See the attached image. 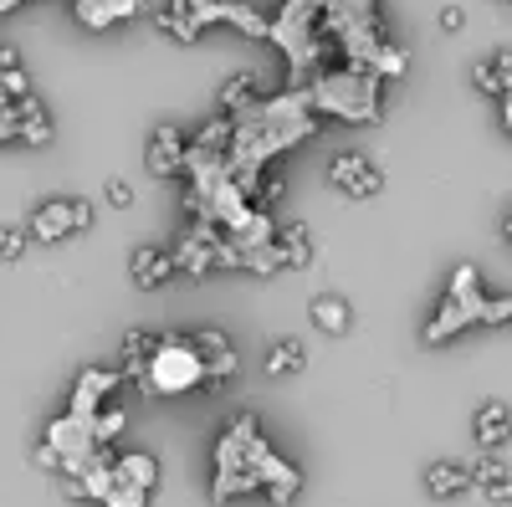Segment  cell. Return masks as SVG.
Segmentation results:
<instances>
[{
	"instance_id": "1",
	"label": "cell",
	"mask_w": 512,
	"mask_h": 507,
	"mask_svg": "<svg viewBox=\"0 0 512 507\" xmlns=\"http://www.w3.org/2000/svg\"><path fill=\"white\" fill-rule=\"evenodd\" d=\"M313 98H318V108L349 118V123H374L379 118V72H369V67L333 72V77H323V88Z\"/></svg>"
},
{
	"instance_id": "2",
	"label": "cell",
	"mask_w": 512,
	"mask_h": 507,
	"mask_svg": "<svg viewBox=\"0 0 512 507\" xmlns=\"http://www.w3.org/2000/svg\"><path fill=\"white\" fill-rule=\"evenodd\" d=\"M144 364H149L154 390H164V395L190 390V385H200V379H205L195 344H180V338H164V344H154V354H149Z\"/></svg>"
},
{
	"instance_id": "3",
	"label": "cell",
	"mask_w": 512,
	"mask_h": 507,
	"mask_svg": "<svg viewBox=\"0 0 512 507\" xmlns=\"http://www.w3.org/2000/svg\"><path fill=\"white\" fill-rule=\"evenodd\" d=\"M88 226H93V205L88 200H52V205H41L31 216V236L36 241H62V236L88 231Z\"/></svg>"
},
{
	"instance_id": "4",
	"label": "cell",
	"mask_w": 512,
	"mask_h": 507,
	"mask_svg": "<svg viewBox=\"0 0 512 507\" xmlns=\"http://www.w3.org/2000/svg\"><path fill=\"white\" fill-rule=\"evenodd\" d=\"M328 180L344 190V195H354V200H369L384 180H379V169L364 159V154H338L333 164H328Z\"/></svg>"
},
{
	"instance_id": "5",
	"label": "cell",
	"mask_w": 512,
	"mask_h": 507,
	"mask_svg": "<svg viewBox=\"0 0 512 507\" xmlns=\"http://www.w3.org/2000/svg\"><path fill=\"white\" fill-rule=\"evenodd\" d=\"M180 164H185V139L175 123H164V129H154V149H149V169L154 175H180Z\"/></svg>"
},
{
	"instance_id": "6",
	"label": "cell",
	"mask_w": 512,
	"mask_h": 507,
	"mask_svg": "<svg viewBox=\"0 0 512 507\" xmlns=\"http://www.w3.org/2000/svg\"><path fill=\"white\" fill-rule=\"evenodd\" d=\"M175 272H180V262L169 257V251H154V246L134 251V282H139V287H164Z\"/></svg>"
},
{
	"instance_id": "7",
	"label": "cell",
	"mask_w": 512,
	"mask_h": 507,
	"mask_svg": "<svg viewBox=\"0 0 512 507\" xmlns=\"http://www.w3.org/2000/svg\"><path fill=\"white\" fill-rule=\"evenodd\" d=\"M507 436H512V415H507V405H497V400L482 405V410H477V441H482L487 451H497Z\"/></svg>"
},
{
	"instance_id": "8",
	"label": "cell",
	"mask_w": 512,
	"mask_h": 507,
	"mask_svg": "<svg viewBox=\"0 0 512 507\" xmlns=\"http://www.w3.org/2000/svg\"><path fill=\"white\" fill-rule=\"evenodd\" d=\"M11 113H16V139H26V144H41L52 134V123H47V113H41V103L36 98H21V103H11Z\"/></svg>"
},
{
	"instance_id": "9",
	"label": "cell",
	"mask_w": 512,
	"mask_h": 507,
	"mask_svg": "<svg viewBox=\"0 0 512 507\" xmlns=\"http://www.w3.org/2000/svg\"><path fill=\"white\" fill-rule=\"evenodd\" d=\"M466 487H472V472L451 467V461H436V467L425 472V492H431V497H456V492H466Z\"/></svg>"
},
{
	"instance_id": "10",
	"label": "cell",
	"mask_w": 512,
	"mask_h": 507,
	"mask_svg": "<svg viewBox=\"0 0 512 507\" xmlns=\"http://www.w3.org/2000/svg\"><path fill=\"white\" fill-rule=\"evenodd\" d=\"M303 364H308V349L297 344V338H282V344L267 354V374H297Z\"/></svg>"
},
{
	"instance_id": "11",
	"label": "cell",
	"mask_w": 512,
	"mask_h": 507,
	"mask_svg": "<svg viewBox=\"0 0 512 507\" xmlns=\"http://www.w3.org/2000/svg\"><path fill=\"white\" fill-rule=\"evenodd\" d=\"M313 323L323 333H344L349 328V303H338V298H318L313 303Z\"/></svg>"
},
{
	"instance_id": "12",
	"label": "cell",
	"mask_w": 512,
	"mask_h": 507,
	"mask_svg": "<svg viewBox=\"0 0 512 507\" xmlns=\"http://www.w3.org/2000/svg\"><path fill=\"white\" fill-rule=\"evenodd\" d=\"M277 251H282V267H292V262H308V257H313L308 231H303V226H287V231H282V241H277Z\"/></svg>"
},
{
	"instance_id": "13",
	"label": "cell",
	"mask_w": 512,
	"mask_h": 507,
	"mask_svg": "<svg viewBox=\"0 0 512 507\" xmlns=\"http://www.w3.org/2000/svg\"><path fill=\"white\" fill-rule=\"evenodd\" d=\"M118 472H123V482H134V487H144V492L159 482V477H154V472H159V467H154V456H144V451H139V456H123V467H118Z\"/></svg>"
},
{
	"instance_id": "14",
	"label": "cell",
	"mask_w": 512,
	"mask_h": 507,
	"mask_svg": "<svg viewBox=\"0 0 512 507\" xmlns=\"http://www.w3.org/2000/svg\"><path fill=\"white\" fill-rule=\"evenodd\" d=\"M251 93H256V72H236V77L226 82V93H221V108H241Z\"/></svg>"
},
{
	"instance_id": "15",
	"label": "cell",
	"mask_w": 512,
	"mask_h": 507,
	"mask_svg": "<svg viewBox=\"0 0 512 507\" xmlns=\"http://www.w3.org/2000/svg\"><path fill=\"white\" fill-rule=\"evenodd\" d=\"M21 251H26V231H21V226H0V257L16 262Z\"/></svg>"
},
{
	"instance_id": "16",
	"label": "cell",
	"mask_w": 512,
	"mask_h": 507,
	"mask_svg": "<svg viewBox=\"0 0 512 507\" xmlns=\"http://www.w3.org/2000/svg\"><path fill=\"white\" fill-rule=\"evenodd\" d=\"M482 323H512V298H497V303H482L477 308Z\"/></svg>"
},
{
	"instance_id": "17",
	"label": "cell",
	"mask_w": 512,
	"mask_h": 507,
	"mask_svg": "<svg viewBox=\"0 0 512 507\" xmlns=\"http://www.w3.org/2000/svg\"><path fill=\"white\" fill-rule=\"evenodd\" d=\"M472 82H477L482 93H497V98H502V77H497V67H492V62H482V67L472 72Z\"/></svg>"
},
{
	"instance_id": "18",
	"label": "cell",
	"mask_w": 512,
	"mask_h": 507,
	"mask_svg": "<svg viewBox=\"0 0 512 507\" xmlns=\"http://www.w3.org/2000/svg\"><path fill=\"white\" fill-rule=\"evenodd\" d=\"M482 492H487L492 507H512V477H497V482H487Z\"/></svg>"
},
{
	"instance_id": "19",
	"label": "cell",
	"mask_w": 512,
	"mask_h": 507,
	"mask_svg": "<svg viewBox=\"0 0 512 507\" xmlns=\"http://www.w3.org/2000/svg\"><path fill=\"white\" fill-rule=\"evenodd\" d=\"M497 477H507L502 461H492V456H487V461H477V472H472V482H477V487H487V482H497Z\"/></svg>"
},
{
	"instance_id": "20",
	"label": "cell",
	"mask_w": 512,
	"mask_h": 507,
	"mask_svg": "<svg viewBox=\"0 0 512 507\" xmlns=\"http://www.w3.org/2000/svg\"><path fill=\"white\" fill-rule=\"evenodd\" d=\"M108 205H118V210H128V205H134V190H128L123 180H108Z\"/></svg>"
},
{
	"instance_id": "21",
	"label": "cell",
	"mask_w": 512,
	"mask_h": 507,
	"mask_svg": "<svg viewBox=\"0 0 512 507\" xmlns=\"http://www.w3.org/2000/svg\"><path fill=\"white\" fill-rule=\"evenodd\" d=\"M256 195H262V205H272L282 195V175H267V180H256Z\"/></svg>"
},
{
	"instance_id": "22",
	"label": "cell",
	"mask_w": 512,
	"mask_h": 507,
	"mask_svg": "<svg viewBox=\"0 0 512 507\" xmlns=\"http://www.w3.org/2000/svg\"><path fill=\"white\" fill-rule=\"evenodd\" d=\"M492 67H497V77H502V93H512V52H497Z\"/></svg>"
},
{
	"instance_id": "23",
	"label": "cell",
	"mask_w": 512,
	"mask_h": 507,
	"mask_svg": "<svg viewBox=\"0 0 512 507\" xmlns=\"http://www.w3.org/2000/svg\"><path fill=\"white\" fill-rule=\"evenodd\" d=\"M461 21H466L461 6H446V11H441V26H446V31H461Z\"/></svg>"
},
{
	"instance_id": "24",
	"label": "cell",
	"mask_w": 512,
	"mask_h": 507,
	"mask_svg": "<svg viewBox=\"0 0 512 507\" xmlns=\"http://www.w3.org/2000/svg\"><path fill=\"white\" fill-rule=\"evenodd\" d=\"M502 129H507V139H512V93H502Z\"/></svg>"
},
{
	"instance_id": "25",
	"label": "cell",
	"mask_w": 512,
	"mask_h": 507,
	"mask_svg": "<svg viewBox=\"0 0 512 507\" xmlns=\"http://www.w3.org/2000/svg\"><path fill=\"white\" fill-rule=\"evenodd\" d=\"M507 236H512V210H507Z\"/></svg>"
}]
</instances>
